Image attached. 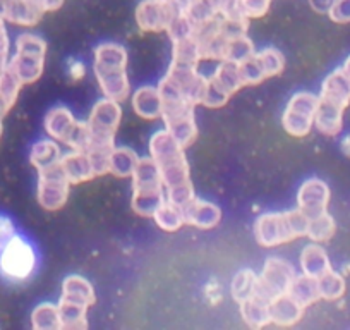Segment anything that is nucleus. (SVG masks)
<instances>
[{
    "instance_id": "9d476101",
    "label": "nucleus",
    "mask_w": 350,
    "mask_h": 330,
    "mask_svg": "<svg viewBox=\"0 0 350 330\" xmlns=\"http://www.w3.org/2000/svg\"><path fill=\"white\" fill-rule=\"evenodd\" d=\"M318 109V95L311 92H297L287 102L282 116V126L292 138H306L314 126Z\"/></svg>"
},
{
    "instance_id": "a18cd8bd",
    "label": "nucleus",
    "mask_w": 350,
    "mask_h": 330,
    "mask_svg": "<svg viewBox=\"0 0 350 330\" xmlns=\"http://www.w3.org/2000/svg\"><path fill=\"white\" fill-rule=\"evenodd\" d=\"M33 2H35V4L38 5V8L42 9V11L46 14V12L59 11V9L64 5V2H66V0H33Z\"/></svg>"
},
{
    "instance_id": "1a4fd4ad",
    "label": "nucleus",
    "mask_w": 350,
    "mask_h": 330,
    "mask_svg": "<svg viewBox=\"0 0 350 330\" xmlns=\"http://www.w3.org/2000/svg\"><path fill=\"white\" fill-rule=\"evenodd\" d=\"M208 77L206 95H204L201 105L206 109H220L227 105L232 95L244 88V81L241 77L239 64L230 62V60H221L218 64L217 71Z\"/></svg>"
},
{
    "instance_id": "473e14b6",
    "label": "nucleus",
    "mask_w": 350,
    "mask_h": 330,
    "mask_svg": "<svg viewBox=\"0 0 350 330\" xmlns=\"http://www.w3.org/2000/svg\"><path fill=\"white\" fill-rule=\"evenodd\" d=\"M31 327L35 330H62L59 305L55 303H40L31 313Z\"/></svg>"
},
{
    "instance_id": "6e6552de",
    "label": "nucleus",
    "mask_w": 350,
    "mask_h": 330,
    "mask_svg": "<svg viewBox=\"0 0 350 330\" xmlns=\"http://www.w3.org/2000/svg\"><path fill=\"white\" fill-rule=\"evenodd\" d=\"M160 88H167L186 99L193 105H201L206 95L208 77L200 73V66L170 62L168 71L158 83Z\"/></svg>"
},
{
    "instance_id": "37998d69",
    "label": "nucleus",
    "mask_w": 350,
    "mask_h": 330,
    "mask_svg": "<svg viewBox=\"0 0 350 330\" xmlns=\"http://www.w3.org/2000/svg\"><path fill=\"white\" fill-rule=\"evenodd\" d=\"M67 76L72 83L84 79L86 76V66H84L83 60L79 59H69L67 60Z\"/></svg>"
},
{
    "instance_id": "2f4dec72",
    "label": "nucleus",
    "mask_w": 350,
    "mask_h": 330,
    "mask_svg": "<svg viewBox=\"0 0 350 330\" xmlns=\"http://www.w3.org/2000/svg\"><path fill=\"white\" fill-rule=\"evenodd\" d=\"M21 88L23 83L11 71L5 69L0 74V119H4L9 110L16 105Z\"/></svg>"
},
{
    "instance_id": "2eb2a0df",
    "label": "nucleus",
    "mask_w": 350,
    "mask_h": 330,
    "mask_svg": "<svg viewBox=\"0 0 350 330\" xmlns=\"http://www.w3.org/2000/svg\"><path fill=\"white\" fill-rule=\"evenodd\" d=\"M329 188L325 181L318 177L306 179L297 191V208L304 212L309 218L328 212Z\"/></svg>"
},
{
    "instance_id": "7c9ffc66",
    "label": "nucleus",
    "mask_w": 350,
    "mask_h": 330,
    "mask_svg": "<svg viewBox=\"0 0 350 330\" xmlns=\"http://www.w3.org/2000/svg\"><path fill=\"white\" fill-rule=\"evenodd\" d=\"M154 220V224L165 232H175L179 231L186 220H184L183 207H179L177 203L170 200H165L160 207L157 208V212L151 217Z\"/></svg>"
},
{
    "instance_id": "f3484780",
    "label": "nucleus",
    "mask_w": 350,
    "mask_h": 330,
    "mask_svg": "<svg viewBox=\"0 0 350 330\" xmlns=\"http://www.w3.org/2000/svg\"><path fill=\"white\" fill-rule=\"evenodd\" d=\"M77 126H79V120L74 117V114L67 107L62 105L50 109L43 119V127H45V133L49 134V138L66 144V147L76 133Z\"/></svg>"
},
{
    "instance_id": "de8ad7c7",
    "label": "nucleus",
    "mask_w": 350,
    "mask_h": 330,
    "mask_svg": "<svg viewBox=\"0 0 350 330\" xmlns=\"http://www.w3.org/2000/svg\"><path fill=\"white\" fill-rule=\"evenodd\" d=\"M340 150H342V153L345 155V157L350 158V134L342 138V141H340Z\"/></svg>"
},
{
    "instance_id": "6ab92c4d",
    "label": "nucleus",
    "mask_w": 350,
    "mask_h": 330,
    "mask_svg": "<svg viewBox=\"0 0 350 330\" xmlns=\"http://www.w3.org/2000/svg\"><path fill=\"white\" fill-rule=\"evenodd\" d=\"M62 169L69 179L70 186L83 184L96 177L95 167L90 153L84 150H69L62 155Z\"/></svg>"
},
{
    "instance_id": "20e7f679",
    "label": "nucleus",
    "mask_w": 350,
    "mask_h": 330,
    "mask_svg": "<svg viewBox=\"0 0 350 330\" xmlns=\"http://www.w3.org/2000/svg\"><path fill=\"white\" fill-rule=\"evenodd\" d=\"M161 100H163V110H161V120L165 124V129L179 141L183 148H189L198 138V124H196V105L187 102L180 95L167 88H160Z\"/></svg>"
},
{
    "instance_id": "4c0bfd02",
    "label": "nucleus",
    "mask_w": 350,
    "mask_h": 330,
    "mask_svg": "<svg viewBox=\"0 0 350 330\" xmlns=\"http://www.w3.org/2000/svg\"><path fill=\"white\" fill-rule=\"evenodd\" d=\"M254 53H256V47L247 35L232 36V38L228 40L227 59L225 60L241 64V62H244V60H247L249 57L254 55Z\"/></svg>"
},
{
    "instance_id": "bb28decb",
    "label": "nucleus",
    "mask_w": 350,
    "mask_h": 330,
    "mask_svg": "<svg viewBox=\"0 0 350 330\" xmlns=\"http://www.w3.org/2000/svg\"><path fill=\"white\" fill-rule=\"evenodd\" d=\"M60 298L67 301L81 303L92 308L96 303V294L93 284L83 275H67L62 282V294Z\"/></svg>"
},
{
    "instance_id": "aec40b11",
    "label": "nucleus",
    "mask_w": 350,
    "mask_h": 330,
    "mask_svg": "<svg viewBox=\"0 0 350 330\" xmlns=\"http://www.w3.org/2000/svg\"><path fill=\"white\" fill-rule=\"evenodd\" d=\"M131 105L136 116L144 120H158L161 119V110H163V100H161L160 90L157 86L144 85L134 90L131 93Z\"/></svg>"
},
{
    "instance_id": "f8f14e48",
    "label": "nucleus",
    "mask_w": 350,
    "mask_h": 330,
    "mask_svg": "<svg viewBox=\"0 0 350 330\" xmlns=\"http://www.w3.org/2000/svg\"><path fill=\"white\" fill-rule=\"evenodd\" d=\"M295 275L297 272L291 262L278 257L268 258L262 265L261 274L258 275V291L256 292L271 301L277 296L288 292Z\"/></svg>"
},
{
    "instance_id": "79ce46f5",
    "label": "nucleus",
    "mask_w": 350,
    "mask_h": 330,
    "mask_svg": "<svg viewBox=\"0 0 350 330\" xmlns=\"http://www.w3.org/2000/svg\"><path fill=\"white\" fill-rule=\"evenodd\" d=\"M16 234H18V229H16V224L12 222V218L4 214H0V250H2Z\"/></svg>"
},
{
    "instance_id": "f257e3e1",
    "label": "nucleus",
    "mask_w": 350,
    "mask_h": 330,
    "mask_svg": "<svg viewBox=\"0 0 350 330\" xmlns=\"http://www.w3.org/2000/svg\"><path fill=\"white\" fill-rule=\"evenodd\" d=\"M148 155L158 165V170L163 181L165 196L179 207L193 200L194 194L193 181H191L189 162L186 157V148L179 144L167 129L154 131L148 143Z\"/></svg>"
},
{
    "instance_id": "c03bdc74",
    "label": "nucleus",
    "mask_w": 350,
    "mask_h": 330,
    "mask_svg": "<svg viewBox=\"0 0 350 330\" xmlns=\"http://www.w3.org/2000/svg\"><path fill=\"white\" fill-rule=\"evenodd\" d=\"M204 296H206V299L211 305H218V303L221 301V288L220 284H218V281L211 279V281L204 285Z\"/></svg>"
},
{
    "instance_id": "e433bc0d",
    "label": "nucleus",
    "mask_w": 350,
    "mask_h": 330,
    "mask_svg": "<svg viewBox=\"0 0 350 330\" xmlns=\"http://www.w3.org/2000/svg\"><path fill=\"white\" fill-rule=\"evenodd\" d=\"M256 57H258L259 64H261L262 71H265L268 79L284 73L285 55L280 50L275 49V47H265L259 52H256Z\"/></svg>"
},
{
    "instance_id": "09e8293b",
    "label": "nucleus",
    "mask_w": 350,
    "mask_h": 330,
    "mask_svg": "<svg viewBox=\"0 0 350 330\" xmlns=\"http://www.w3.org/2000/svg\"><path fill=\"white\" fill-rule=\"evenodd\" d=\"M342 69L345 71V74H347V76H349V79H350V55L347 57V60H345V62H343Z\"/></svg>"
},
{
    "instance_id": "423d86ee",
    "label": "nucleus",
    "mask_w": 350,
    "mask_h": 330,
    "mask_svg": "<svg viewBox=\"0 0 350 330\" xmlns=\"http://www.w3.org/2000/svg\"><path fill=\"white\" fill-rule=\"evenodd\" d=\"M122 120V109L119 102L103 97L93 105L86 120L90 144L86 151H112L116 148V134Z\"/></svg>"
},
{
    "instance_id": "412c9836",
    "label": "nucleus",
    "mask_w": 350,
    "mask_h": 330,
    "mask_svg": "<svg viewBox=\"0 0 350 330\" xmlns=\"http://www.w3.org/2000/svg\"><path fill=\"white\" fill-rule=\"evenodd\" d=\"M343 112L345 107L338 105L329 100L319 99L318 97V109L314 116V127L321 134L329 138L338 136L343 127Z\"/></svg>"
},
{
    "instance_id": "a19ab883",
    "label": "nucleus",
    "mask_w": 350,
    "mask_h": 330,
    "mask_svg": "<svg viewBox=\"0 0 350 330\" xmlns=\"http://www.w3.org/2000/svg\"><path fill=\"white\" fill-rule=\"evenodd\" d=\"M9 59H11V40H9L5 21L0 18V73L8 69Z\"/></svg>"
},
{
    "instance_id": "c756f323",
    "label": "nucleus",
    "mask_w": 350,
    "mask_h": 330,
    "mask_svg": "<svg viewBox=\"0 0 350 330\" xmlns=\"http://www.w3.org/2000/svg\"><path fill=\"white\" fill-rule=\"evenodd\" d=\"M59 312L62 318L64 330H86L88 329V309L90 306L81 305V303L59 299Z\"/></svg>"
},
{
    "instance_id": "39448f33",
    "label": "nucleus",
    "mask_w": 350,
    "mask_h": 330,
    "mask_svg": "<svg viewBox=\"0 0 350 330\" xmlns=\"http://www.w3.org/2000/svg\"><path fill=\"white\" fill-rule=\"evenodd\" d=\"M46 42L33 33H21L14 42V55H11L8 69L25 85H33L42 77L45 69Z\"/></svg>"
},
{
    "instance_id": "ddd939ff",
    "label": "nucleus",
    "mask_w": 350,
    "mask_h": 330,
    "mask_svg": "<svg viewBox=\"0 0 350 330\" xmlns=\"http://www.w3.org/2000/svg\"><path fill=\"white\" fill-rule=\"evenodd\" d=\"M180 9L174 0H143L134 12L136 25L144 33H167Z\"/></svg>"
},
{
    "instance_id": "5701e85b",
    "label": "nucleus",
    "mask_w": 350,
    "mask_h": 330,
    "mask_svg": "<svg viewBox=\"0 0 350 330\" xmlns=\"http://www.w3.org/2000/svg\"><path fill=\"white\" fill-rule=\"evenodd\" d=\"M239 312L244 323L251 329H262V327L271 325L270 318V299L262 298L261 294L256 292L245 301L239 303Z\"/></svg>"
},
{
    "instance_id": "4be33fe9",
    "label": "nucleus",
    "mask_w": 350,
    "mask_h": 330,
    "mask_svg": "<svg viewBox=\"0 0 350 330\" xmlns=\"http://www.w3.org/2000/svg\"><path fill=\"white\" fill-rule=\"evenodd\" d=\"M306 308L299 305L288 292L277 296L270 301V318L271 325L277 327H294L304 316Z\"/></svg>"
},
{
    "instance_id": "393cba45",
    "label": "nucleus",
    "mask_w": 350,
    "mask_h": 330,
    "mask_svg": "<svg viewBox=\"0 0 350 330\" xmlns=\"http://www.w3.org/2000/svg\"><path fill=\"white\" fill-rule=\"evenodd\" d=\"M299 267H301L302 274L316 279L321 277L332 268L328 253L321 246V242H311L302 248L301 255H299Z\"/></svg>"
},
{
    "instance_id": "a211bd4d",
    "label": "nucleus",
    "mask_w": 350,
    "mask_h": 330,
    "mask_svg": "<svg viewBox=\"0 0 350 330\" xmlns=\"http://www.w3.org/2000/svg\"><path fill=\"white\" fill-rule=\"evenodd\" d=\"M183 214L186 224L194 225L198 229H203V231L215 229L221 220L220 207L198 196H194L193 200L183 205Z\"/></svg>"
},
{
    "instance_id": "b1692460",
    "label": "nucleus",
    "mask_w": 350,
    "mask_h": 330,
    "mask_svg": "<svg viewBox=\"0 0 350 330\" xmlns=\"http://www.w3.org/2000/svg\"><path fill=\"white\" fill-rule=\"evenodd\" d=\"M318 97L338 103L345 109L350 105V79L342 67H338L325 77Z\"/></svg>"
},
{
    "instance_id": "f704fd0d",
    "label": "nucleus",
    "mask_w": 350,
    "mask_h": 330,
    "mask_svg": "<svg viewBox=\"0 0 350 330\" xmlns=\"http://www.w3.org/2000/svg\"><path fill=\"white\" fill-rule=\"evenodd\" d=\"M318 288L321 299H325V301H338L345 294V277L340 272H335L333 268H329L326 274L318 277Z\"/></svg>"
},
{
    "instance_id": "7ed1b4c3",
    "label": "nucleus",
    "mask_w": 350,
    "mask_h": 330,
    "mask_svg": "<svg viewBox=\"0 0 350 330\" xmlns=\"http://www.w3.org/2000/svg\"><path fill=\"white\" fill-rule=\"evenodd\" d=\"M133 207L134 214L139 217H153L157 208L167 200L165 196L163 181L158 170V165L154 164L150 155L139 157L137 167L133 174Z\"/></svg>"
},
{
    "instance_id": "9b49d317",
    "label": "nucleus",
    "mask_w": 350,
    "mask_h": 330,
    "mask_svg": "<svg viewBox=\"0 0 350 330\" xmlns=\"http://www.w3.org/2000/svg\"><path fill=\"white\" fill-rule=\"evenodd\" d=\"M70 183L62 169V164H57L50 169L40 170L38 186H36V200L46 212H57L66 207L69 200Z\"/></svg>"
},
{
    "instance_id": "0eeeda50",
    "label": "nucleus",
    "mask_w": 350,
    "mask_h": 330,
    "mask_svg": "<svg viewBox=\"0 0 350 330\" xmlns=\"http://www.w3.org/2000/svg\"><path fill=\"white\" fill-rule=\"evenodd\" d=\"M38 268V253L33 242L21 234H16L0 250V277L9 282H26Z\"/></svg>"
},
{
    "instance_id": "72a5a7b5",
    "label": "nucleus",
    "mask_w": 350,
    "mask_h": 330,
    "mask_svg": "<svg viewBox=\"0 0 350 330\" xmlns=\"http://www.w3.org/2000/svg\"><path fill=\"white\" fill-rule=\"evenodd\" d=\"M256 291H258V274L254 270L242 268L234 275L230 284V294L237 305L254 296Z\"/></svg>"
},
{
    "instance_id": "49530a36",
    "label": "nucleus",
    "mask_w": 350,
    "mask_h": 330,
    "mask_svg": "<svg viewBox=\"0 0 350 330\" xmlns=\"http://www.w3.org/2000/svg\"><path fill=\"white\" fill-rule=\"evenodd\" d=\"M333 2H335V0H309V5H311V9L316 14H328Z\"/></svg>"
},
{
    "instance_id": "c85d7f7f",
    "label": "nucleus",
    "mask_w": 350,
    "mask_h": 330,
    "mask_svg": "<svg viewBox=\"0 0 350 330\" xmlns=\"http://www.w3.org/2000/svg\"><path fill=\"white\" fill-rule=\"evenodd\" d=\"M288 294L295 299L301 306L308 308V306L314 305L321 299L319 296V288H318V279L311 277V275L306 274H297L292 281L291 289H288Z\"/></svg>"
},
{
    "instance_id": "3c124183",
    "label": "nucleus",
    "mask_w": 350,
    "mask_h": 330,
    "mask_svg": "<svg viewBox=\"0 0 350 330\" xmlns=\"http://www.w3.org/2000/svg\"><path fill=\"white\" fill-rule=\"evenodd\" d=\"M0 74H2V73H0Z\"/></svg>"
},
{
    "instance_id": "58836bf2",
    "label": "nucleus",
    "mask_w": 350,
    "mask_h": 330,
    "mask_svg": "<svg viewBox=\"0 0 350 330\" xmlns=\"http://www.w3.org/2000/svg\"><path fill=\"white\" fill-rule=\"evenodd\" d=\"M241 8L249 21L251 19H261L270 12L271 0H241Z\"/></svg>"
},
{
    "instance_id": "4468645a",
    "label": "nucleus",
    "mask_w": 350,
    "mask_h": 330,
    "mask_svg": "<svg viewBox=\"0 0 350 330\" xmlns=\"http://www.w3.org/2000/svg\"><path fill=\"white\" fill-rule=\"evenodd\" d=\"M93 73H95L98 86L105 99L119 103L129 99L131 83L129 77H127V66L95 62L93 64Z\"/></svg>"
},
{
    "instance_id": "dca6fc26",
    "label": "nucleus",
    "mask_w": 350,
    "mask_h": 330,
    "mask_svg": "<svg viewBox=\"0 0 350 330\" xmlns=\"http://www.w3.org/2000/svg\"><path fill=\"white\" fill-rule=\"evenodd\" d=\"M45 12L33 0H0V18L23 28H35Z\"/></svg>"
},
{
    "instance_id": "f03ea898",
    "label": "nucleus",
    "mask_w": 350,
    "mask_h": 330,
    "mask_svg": "<svg viewBox=\"0 0 350 330\" xmlns=\"http://www.w3.org/2000/svg\"><path fill=\"white\" fill-rule=\"evenodd\" d=\"M309 217L299 208L287 212H268L256 218L254 238L261 248L287 244L308 234Z\"/></svg>"
},
{
    "instance_id": "cd10ccee",
    "label": "nucleus",
    "mask_w": 350,
    "mask_h": 330,
    "mask_svg": "<svg viewBox=\"0 0 350 330\" xmlns=\"http://www.w3.org/2000/svg\"><path fill=\"white\" fill-rule=\"evenodd\" d=\"M137 162H139V155L133 148L116 147L110 153L109 174L120 177V179H129L136 170Z\"/></svg>"
},
{
    "instance_id": "a878e982",
    "label": "nucleus",
    "mask_w": 350,
    "mask_h": 330,
    "mask_svg": "<svg viewBox=\"0 0 350 330\" xmlns=\"http://www.w3.org/2000/svg\"><path fill=\"white\" fill-rule=\"evenodd\" d=\"M62 155L64 151L59 141L52 140V138H43V140L33 143L31 150H29V164L40 173V170L50 169L53 165L60 164Z\"/></svg>"
},
{
    "instance_id": "c9c22d12",
    "label": "nucleus",
    "mask_w": 350,
    "mask_h": 330,
    "mask_svg": "<svg viewBox=\"0 0 350 330\" xmlns=\"http://www.w3.org/2000/svg\"><path fill=\"white\" fill-rule=\"evenodd\" d=\"M335 218H333L328 212H325V214L309 218L308 234H306V238L311 239L312 242H326L335 236Z\"/></svg>"
},
{
    "instance_id": "ea45409f",
    "label": "nucleus",
    "mask_w": 350,
    "mask_h": 330,
    "mask_svg": "<svg viewBox=\"0 0 350 330\" xmlns=\"http://www.w3.org/2000/svg\"><path fill=\"white\" fill-rule=\"evenodd\" d=\"M328 18L336 25H349L350 23V0H335L328 11Z\"/></svg>"
},
{
    "instance_id": "8fccbe9b",
    "label": "nucleus",
    "mask_w": 350,
    "mask_h": 330,
    "mask_svg": "<svg viewBox=\"0 0 350 330\" xmlns=\"http://www.w3.org/2000/svg\"><path fill=\"white\" fill-rule=\"evenodd\" d=\"M2 134H4V124H2V119H0V140H2Z\"/></svg>"
}]
</instances>
